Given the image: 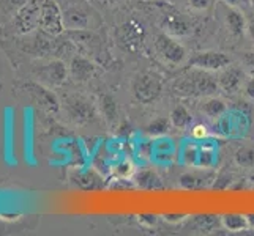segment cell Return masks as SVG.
<instances>
[{
	"label": "cell",
	"mask_w": 254,
	"mask_h": 236,
	"mask_svg": "<svg viewBox=\"0 0 254 236\" xmlns=\"http://www.w3.org/2000/svg\"><path fill=\"white\" fill-rule=\"evenodd\" d=\"M27 2L29 0H0V16H3V19L14 17Z\"/></svg>",
	"instance_id": "cell-30"
},
{
	"label": "cell",
	"mask_w": 254,
	"mask_h": 236,
	"mask_svg": "<svg viewBox=\"0 0 254 236\" xmlns=\"http://www.w3.org/2000/svg\"><path fill=\"white\" fill-rule=\"evenodd\" d=\"M169 120L172 128L179 129H188L192 125V115L185 106H175L169 113Z\"/></svg>",
	"instance_id": "cell-22"
},
{
	"label": "cell",
	"mask_w": 254,
	"mask_h": 236,
	"mask_svg": "<svg viewBox=\"0 0 254 236\" xmlns=\"http://www.w3.org/2000/svg\"><path fill=\"white\" fill-rule=\"evenodd\" d=\"M64 104L68 118L76 125H89L96 117L93 104L82 96H69Z\"/></svg>",
	"instance_id": "cell-6"
},
{
	"label": "cell",
	"mask_w": 254,
	"mask_h": 236,
	"mask_svg": "<svg viewBox=\"0 0 254 236\" xmlns=\"http://www.w3.org/2000/svg\"><path fill=\"white\" fill-rule=\"evenodd\" d=\"M164 30H168L166 33H175V35H185L188 33L190 24L187 19H183L180 14H168L164 21Z\"/></svg>",
	"instance_id": "cell-23"
},
{
	"label": "cell",
	"mask_w": 254,
	"mask_h": 236,
	"mask_svg": "<svg viewBox=\"0 0 254 236\" xmlns=\"http://www.w3.org/2000/svg\"><path fill=\"white\" fill-rule=\"evenodd\" d=\"M192 227L200 233H210L221 227V216L218 214H199L192 216Z\"/></svg>",
	"instance_id": "cell-21"
},
{
	"label": "cell",
	"mask_w": 254,
	"mask_h": 236,
	"mask_svg": "<svg viewBox=\"0 0 254 236\" xmlns=\"http://www.w3.org/2000/svg\"><path fill=\"white\" fill-rule=\"evenodd\" d=\"M221 227L227 232L239 233V232H247L250 230V221L248 214H240V213H227L221 216Z\"/></svg>",
	"instance_id": "cell-18"
},
{
	"label": "cell",
	"mask_w": 254,
	"mask_h": 236,
	"mask_svg": "<svg viewBox=\"0 0 254 236\" xmlns=\"http://www.w3.org/2000/svg\"><path fill=\"white\" fill-rule=\"evenodd\" d=\"M191 136L194 141H205V139L208 137V129L202 123H197L191 128Z\"/></svg>",
	"instance_id": "cell-32"
},
{
	"label": "cell",
	"mask_w": 254,
	"mask_h": 236,
	"mask_svg": "<svg viewBox=\"0 0 254 236\" xmlns=\"http://www.w3.org/2000/svg\"><path fill=\"white\" fill-rule=\"evenodd\" d=\"M95 65L90 62L89 58H85L82 55H77L71 60V65H69V74L74 79V81L85 82L95 74Z\"/></svg>",
	"instance_id": "cell-15"
},
{
	"label": "cell",
	"mask_w": 254,
	"mask_h": 236,
	"mask_svg": "<svg viewBox=\"0 0 254 236\" xmlns=\"http://www.w3.org/2000/svg\"><path fill=\"white\" fill-rule=\"evenodd\" d=\"M100 112H101V117L104 118V121H106L109 126L117 125L119 104H117V99L114 98V96H111V94L101 96L100 98Z\"/></svg>",
	"instance_id": "cell-19"
},
{
	"label": "cell",
	"mask_w": 254,
	"mask_h": 236,
	"mask_svg": "<svg viewBox=\"0 0 254 236\" xmlns=\"http://www.w3.org/2000/svg\"><path fill=\"white\" fill-rule=\"evenodd\" d=\"M155 50L164 63L171 66H180L188 62V52L180 41L169 33H158L155 37Z\"/></svg>",
	"instance_id": "cell-3"
},
{
	"label": "cell",
	"mask_w": 254,
	"mask_h": 236,
	"mask_svg": "<svg viewBox=\"0 0 254 236\" xmlns=\"http://www.w3.org/2000/svg\"><path fill=\"white\" fill-rule=\"evenodd\" d=\"M250 3H251V6L254 8V0H250Z\"/></svg>",
	"instance_id": "cell-39"
},
{
	"label": "cell",
	"mask_w": 254,
	"mask_h": 236,
	"mask_svg": "<svg viewBox=\"0 0 254 236\" xmlns=\"http://www.w3.org/2000/svg\"><path fill=\"white\" fill-rule=\"evenodd\" d=\"M25 90L32 94V98L37 101V104H40V106L45 110L54 112V113H57L60 110V102L56 98V94L52 92H49L48 89H45L43 85L27 84V85H25Z\"/></svg>",
	"instance_id": "cell-11"
},
{
	"label": "cell",
	"mask_w": 254,
	"mask_h": 236,
	"mask_svg": "<svg viewBox=\"0 0 254 236\" xmlns=\"http://www.w3.org/2000/svg\"><path fill=\"white\" fill-rule=\"evenodd\" d=\"M248 221H250V229H254V214H248Z\"/></svg>",
	"instance_id": "cell-38"
},
{
	"label": "cell",
	"mask_w": 254,
	"mask_h": 236,
	"mask_svg": "<svg viewBox=\"0 0 254 236\" xmlns=\"http://www.w3.org/2000/svg\"><path fill=\"white\" fill-rule=\"evenodd\" d=\"M212 177L207 173V170H202V173H196V172H188L183 173L179 178V185L182 189L187 190H196V189H204L210 186V180Z\"/></svg>",
	"instance_id": "cell-16"
},
{
	"label": "cell",
	"mask_w": 254,
	"mask_h": 236,
	"mask_svg": "<svg viewBox=\"0 0 254 236\" xmlns=\"http://www.w3.org/2000/svg\"><path fill=\"white\" fill-rule=\"evenodd\" d=\"M172 89L175 94L187 96V98H190V96L191 98L192 96L205 98V96L215 94L220 90V87H218V81L213 73L205 71V69L190 68L187 73L175 79Z\"/></svg>",
	"instance_id": "cell-1"
},
{
	"label": "cell",
	"mask_w": 254,
	"mask_h": 236,
	"mask_svg": "<svg viewBox=\"0 0 254 236\" xmlns=\"http://www.w3.org/2000/svg\"><path fill=\"white\" fill-rule=\"evenodd\" d=\"M40 29L49 35H60L65 30L64 11L57 0H43L41 16H40Z\"/></svg>",
	"instance_id": "cell-4"
},
{
	"label": "cell",
	"mask_w": 254,
	"mask_h": 236,
	"mask_svg": "<svg viewBox=\"0 0 254 236\" xmlns=\"http://www.w3.org/2000/svg\"><path fill=\"white\" fill-rule=\"evenodd\" d=\"M188 66L205 69L210 73H218L231 63V57L221 50H199L188 57Z\"/></svg>",
	"instance_id": "cell-5"
},
{
	"label": "cell",
	"mask_w": 254,
	"mask_h": 236,
	"mask_svg": "<svg viewBox=\"0 0 254 236\" xmlns=\"http://www.w3.org/2000/svg\"><path fill=\"white\" fill-rule=\"evenodd\" d=\"M175 153H177V146L174 141L166 136L155 137L152 142V156L150 159L156 165H171L175 159Z\"/></svg>",
	"instance_id": "cell-9"
},
{
	"label": "cell",
	"mask_w": 254,
	"mask_h": 236,
	"mask_svg": "<svg viewBox=\"0 0 254 236\" xmlns=\"http://www.w3.org/2000/svg\"><path fill=\"white\" fill-rule=\"evenodd\" d=\"M10 112L8 110V117L5 120V161L13 165L16 164V159H14V134H13V121H11V117H10Z\"/></svg>",
	"instance_id": "cell-24"
},
{
	"label": "cell",
	"mask_w": 254,
	"mask_h": 236,
	"mask_svg": "<svg viewBox=\"0 0 254 236\" xmlns=\"http://www.w3.org/2000/svg\"><path fill=\"white\" fill-rule=\"evenodd\" d=\"M200 110H202V113L205 117L216 120V118H220L223 113L227 112V104L215 94L205 96V98L202 99V104H200Z\"/></svg>",
	"instance_id": "cell-20"
},
{
	"label": "cell",
	"mask_w": 254,
	"mask_h": 236,
	"mask_svg": "<svg viewBox=\"0 0 254 236\" xmlns=\"http://www.w3.org/2000/svg\"><path fill=\"white\" fill-rule=\"evenodd\" d=\"M163 77L152 71H142L134 76L131 82V92L137 102L152 104L160 98L163 93Z\"/></svg>",
	"instance_id": "cell-2"
},
{
	"label": "cell",
	"mask_w": 254,
	"mask_h": 236,
	"mask_svg": "<svg viewBox=\"0 0 254 236\" xmlns=\"http://www.w3.org/2000/svg\"><path fill=\"white\" fill-rule=\"evenodd\" d=\"M163 219L169 224H180L182 221L187 219V216L185 214H164Z\"/></svg>",
	"instance_id": "cell-36"
},
{
	"label": "cell",
	"mask_w": 254,
	"mask_h": 236,
	"mask_svg": "<svg viewBox=\"0 0 254 236\" xmlns=\"http://www.w3.org/2000/svg\"><path fill=\"white\" fill-rule=\"evenodd\" d=\"M156 221H158V216L156 214H141L139 216V224L144 225V227H153L156 224Z\"/></svg>",
	"instance_id": "cell-34"
},
{
	"label": "cell",
	"mask_w": 254,
	"mask_h": 236,
	"mask_svg": "<svg viewBox=\"0 0 254 236\" xmlns=\"http://www.w3.org/2000/svg\"><path fill=\"white\" fill-rule=\"evenodd\" d=\"M25 145H24V150H25V161H29L32 164H35L33 161V129H32V118H30V110L25 109Z\"/></svg>",
	"instance_id": "cell-26"
},
{
	"label": "cell",
	"mask_w": 254,
	"mask_h": 236,
	"mask_svg": "<svg viewBox=\"0 0 254 236\" xmlns=\"http://www.w3.org/2000/svg\"><path fill=\"white\" fill-rule=\"evenodd\" d=\"M218 161V148L213 141H200L199 151H197V162L196 167L200 170H208L215 167Z\"/></svg>",
	"instance_id": "cell-12"
},
{
	"label": "cell",
	"mask_w": 254,
	"mask_h": 236,
	"mask_svg": "<svg viewBox=\"0 0 254 236\" xmlns=\"http://www.w3.org/2000/svg\"><path fill=\"white\" fill-rule=\"evenodd\" d=\"M133 181L137 188H141L144 190H155L163 188V181L160 178V175L152 169H142L139 172L136 170Z\"/></svg>",
	"instance_id": "cell-17"
},
{
	"label": "cell",
	"mask_w": 254,
	"mask_h": 236,
	"mask_svg": "<svg viewBox=\"0 0 254 236\" xmlns=\"http://www.w3.org/2000/svg\"><path fill=\"white\" fill-rule=\"evenodd\" d=\"M235 164L239 167H253L254 165V146L251 145H243L240 146L234 154Z\"/></svg>",
	"instance_id": "cell-28"
},
{
	"label": "cell",
	"mask_w": 254,
	"mask_h": 236,
	"mask_svg": "<svg viewBox=\"0 0 254 236\" xmlns=\"http://www.w3.org/2000/svg\"><path fill=\"white\" fill-rule=\"evenodd\" d=\"M64 11V22H65V29L69 30H84L89 27L90 19L89 14H87L81 6H69Z\"/></svg>",
	"instance_id": "cell-14"
},
{
	"label": "cell",
	"mask_w": 254,
	"mask_h": 236,
	"mask_svg": "<svg viewBox=\"0 0 254 236\" xmlns=\"http://www.w3.org/2000/svg\"><path fill=\"white\" fill-rule=\"evenodd\" d=\"M197 151H199V143L196 142H187L180 150V161L188 165V167H196L197 162Z\"/></svg>",
	"instance_id": "cell-27"
},
{
	"label": "cell",
	"mask_w": 254,
	"mask_h": 236,
	"mask_svg": "<svg viewBox=\"0 0 254 236\" xmlns=\"http://www.w3.org/2000/svg\"><path fill=\"white\" fill-rule=\"evenodd\" d=\"M224 25L227 32H229L234 38H240L247 33V19L242 10H239L234 5H226L224 6Z\"/></svg>",
	"instance_id": "cell-10"
},
{
	"label": "cell",
	"mask_w": 254,
	"mask_h": 236,
	"mask_svg": "<svg viewBox=\"0 0 254 236\" xmlns=\"http://www.w3.org/2000/svg\"><path fill=\"white\" fill-rule=\"evenodd\" d=\"M66 76H68V68L60 60H52V62L43 66L40 71V77H43L52 85H62Z\"/></svg>",
	"instance_id": "cell-13"
},
{
	"label": "cell",
	"mask_w": 254,
	"mask_h": 236,
	"mask_svg": "<svg viewBox=\"0 0 254 236\" xmlns=\"http://www.w3.org/2000/svg\"><path fill=\"white\" fill-rule=\"evenodd\" d=\"M242 63L251 71H254V50H247L242 54Z\"/></svg>",
	"instance_id": "cell-35"
},
{
	"label": "cell",
	"mask_w": 254,
	"mask_h": 236,
	"mask_svg": "<svg viewBox=\"0 0 254 236\" xmlns=\"http://www.w3.org/2000/svg\"><path fill=\"white\" fill-rule=\"evenodd\" d=\"M172 128V123L169 117H158L152 120L150 123L145 126V133L152 137H161V136H166L171 131Z\"/></svg>",
	"instance_id": "cell-25"
},
{
	"label": "cell",
	"mask_w": 254,
	"mask_h": 236,
	"mask_svg": "<svg viewBox=\"0 0 254 236\" xmlns=\"http://www.w3.org/2000/svg\"><path fill=\"white\" fill-rule=\"evenodd\" d=\"M43 0H29L13 17V25L21 33H29L33 29L40 27Z\"/></svg>",
	"instance_id": "cell-7"
},
{
	"label": "cell",
	"mask_w": 254,
	"mask_h": 236,
	"mask_svg": "<svg viewBox=\"0 0 254 236\" xmlns=\"http://www.w3.org/2000/svg\"><path fill=\"white\" fill-rule=\"evenodd\" d=\"M216 81H218V87H220L221 92H224L227 94H232V93L240 92L245 81H247V77H245V71L240 66L229 63L227 66H224L223 69L218 71Z\"/></svg>",
	"instance_id": "cell-8"
},
{
	"label": "cell",
	"mask_w": 254,
	"mask_h": 236,
	"mask_svg": "<svg viewBox=\"0 0 254 236\" xmlns=\"http://www.w3.org/2000/svg\"><path fill=\"white\" fill-rule=\"evenodd\" d=\"M242 90H243L245 94H247V98H250V99L254 101V76L248 77L247 81H245Z\"/></svg>",
	"instance_id": "cell-33"
},
{
	"label": "cell",
	"mask_w": 254,
	"mask_h": 236,
	"mask_svg": "<svg viewBox=\"0 0 254 236\" xmlns=\"http://www.w3.org/2000/svg\"><path fill=\"white\" fill-rule=\"evenodd\" d=\"M134 173H136V167L129 159H124V161H120L119 164L114 165V175H116L117 180H120V181L133 180Z\"/></svg>",
	"instance_id": "cell-29"
},
{
	"label": "cell",
	"mask_w": 254,
	"mask_h": 236,
	"mask_svg": "<svg viewBox=\"0 0 254 236\" xmlns=\"http://www.w3.org/2000/svg\"><path fill=\"white\" fill-rule=\"evenodd\" d=\"M188 3L196 11H207L213 6L215 0H188Z\"/></svg>",
	"instance_id": "cell-31"
},
{
	"label": "cell",
	"mask_w": 254,
	"mask_h": 236,
	"mask_svg": "<svg viewBox=\"0 0 254 236\" xmlns=\"http://www.w3.org/2000/svg\"><path fill=\"white\" fill-rule=\"evenodd\" d=\"M247 33H248V37H250L253 46H254V19L248 22V25H247Z\"/></svg>",
	"instance_id": "cell-37"
}]
</instances>
